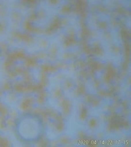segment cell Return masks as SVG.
Instances as JSON below:
<instances>
[{
    "label": "cell",
    "mask_w": 131,
    "mask_h": 147,
    "mask_svg": "<svg viewBox=\"0 0 131 147\" xmlns=\"http://www.w3.org/2000/svg\"><path fill=\"white\" fill-rule=\"evenodd\" d=\"M18 137L23 142H37L42 136L43 125L40 118L35 114L27 113L18 119L16 124Z\"/></svg>",
    "instance_id": "6da1fadb"
}]
</instances>
